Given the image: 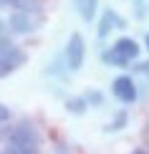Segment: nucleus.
<instances>
[{"instance_id": "obj_8", "label": "nucleus", "mask_w": 149, "mask_h": 154, "mask_svg": "<svg viewBox=\"0 0 149 154\" xmlns=\"http://www.w3.org/2000/svg\"><path fill=\"white\" fill-rule=\"evenodd\" d=\"M73 5H76V13L81 15V20L86 23H91L99 13V0H73Z\"/></svg>"}, {"instance_id": "obj_5", "label": "nucleus", "mask_w": 149, "mask_h": 154, "mask_svg": "<svg viewBox=\"0 0 149 154\" xmlns=\"http://www.w3.org/2000/svg\"><path fill=\"white\" fill-rule=\"evenodd\" d=\"M86 61V38L81 33H71L66 46H63V63L66 71H81Z\"/></svg>"}, {"instance_id": "obj_4", "label": "nucleus", "mask_w": 149, "mask_h": 154, "mask_svg": "<svg viewBox=\"0 0 149 154\" xmlns=\"http://www.w3.org/2000/svg\"><path fill=\"white\" fill-rule=\"evenodd\" d=\"M23 63H25V51L20 46H15L8 35H3L0 38V79L18 71Z\"/></svg>"}, {"instance_id": "obj_7", "label": "nucleus", "mask_w": 149, "mask_h": 154, "mask_svg": "<svg viewBox=\"0 0 149 154\" xmlns=\"http://www.w3.org/2000/svg\"><path fill=\"white\" fill-rule=\"evenodd\" d=\"M121 28H126V20L116 10L106 8V10L101 13V18H99V30H96V33H99V38L104 41V38L111 35V30H121Z\"/></svg>"}, {"instance_id": "obj_2", "label": "nucleus", "mask_w": 149, "mask_h": 154, "mask_svg": "<svg viewBox=\"0 0 149 154\" xmlns=\"http://www.w3.org/2000/svg\"><path fill=\"white\" fill-rule=\"evenodd\" d=\"M139 53H141L139 43L132 35H121L106 51H101V63L104 66H111V68H129L139 58Z\"/></svg>"}, {"instance_id": "obj_15", "label": "nucleus", "mask_w": 149, "mask_h": 154, "mask_svg": "<svg viewBox=\"0 0 149 154\" xmlns=\"http://www.w3.org/2000/svg\"><path fill=\"white\" fill-rule=\"evenodd\" d=\"M5 30H8V28H5V23H3V20H0V38H3V35H5Z\"/></svg>"}, {"instance_id": "obj_9", "label": "nucleus", "mask_w": 149, "mask_h": 154, "mask_svg": "<svg viewBox=\"0 0 149 154\" xmlns=\"http://www.w3.org/2000/svg\"><path fill=\"white\" fill-rule=\"evenodd\" d=\"M0 8L8 10H41V0H0Z\"/></svg>"}, {"instance_id": "obj_17", "label": "nucleus", "mask_w": 149, "mask_h": 154, "mask_svg": "<svg viewBox=\"0 0 149 154\" xmlns=\"http://www.w3.org/2000/svg\"><path fill=\"white\" fill-rule=\"evenodd\" d=\"M144 48H147V51H149V33H147V35H144Z\"/></svg>"}, {"instance_id": "obj_10", "label": "nucleus", "mask_w": 149, "mask_h": 154, "mask_svg": "<svg viewBox=\"0 0 149 154\" xmlns=\"http://www.w3.org/2000/svg\"><path fill=\"white\" fill-rule=\"evenodd\" d=\"M86 101H83V96H71L66 99V111L73 114V116H81V114H86Z\"/></svg>"}, {"instance_id": "obj_16", "label": "nucleus", "mask_w": 149, "mask_h": 154, "mask_svg": "<svg viewBox=\"0 0 149 154\" xmlns=\"http://www.w3.org/2000/svg\"><path fill=\"white\" fill-rule=\"evenodd\" d=\"M132 154H149V152H147V149H141V146H139V149H134Z\"/></svg>"}, {"instance_id": "obj_14", "label": "nucleus", "mask_w": 149, "mask_h": 154, "mask_svg": "<svg viewBox=\"0 0 149 154\" xmlns=\"http://www.w3.org/2000/svg\"><path fill=\"white\" fill-rule=\"evenodd\" d=\"M5 121H10V109L5 104H0V124H5Z\"/></svg>"}, {"instance_id": "obj_3", "label": "nucleus", "mask_w": 149, "mask_h": 154, "mask_svg": "<svg viewBox=\"0 0 149 154\" xmlns=\"http://www.w3.org/2000/svg\"><path fill=\"white\" fill-rule=\"evenodd\" d=\"M43 25V13L41 10H15L5 20V28L15 35H30Z\"/></svg>"}, {"instance_id": "obj_6", "label": "nucleus", "mask_w": 149, "mask_h": 154, "mask_svg": "<svg viewBox=\"0 0 149 154\" xmlns=\"http://www.w3.org/2000/svg\"><path fill=\"white\" fill-rule=\"evenodd\" d=\"M111 94H114V99L119 101V104H134L137 101V83H134V79L129 73H121V76H116V79L111 81Z\"/></svg>"}, {"instance_id": "obj_11", "label": "nucleus", "mask_w": 149, "mask_h": 154, "mask_svg": "<svg viewBox=\"0 0 149 154\" xmlns=\"http://www.w3.org/2000/svg\"><path fill=\"white\" fill-rule=\"evenodd\" d=\"M126 121H129V116H126V111H116V116L109 121L106 126H104V131L106 134H116V131H121L126 126Z\"/></svg>"}, {"instance_id": "obj_13", "label": "nucleus", "mask_w": 149, "mask_h": 154, "mask_svg": "<svg viewBox=\"0 0 149 154\" xmlns=\"http://www.w3.org/2000/svg\"><path fill=\"white\" fill-rule=\"evenodd\" d=\"M134 71L149 79V61H139V63H134Z\"/></svg>"}, {"instance_id": "obj_12", "label": "nucleus", "mask_w": 149, "mask_h": 154, "mask_svg": "<svg viewBox=\"0 0 149 154\" xmlns=\"http://www.w3.org/2000/svg\"><path fill=\"white\" fill-rule=\"evenodd\" d=\"M81 96H83V101H86V106H91V109H101L104 106V94L99 88H88V91L81 94Z\"/></svg>"}, {"instance_id": "obj_1", "label": "nucleus", "mask_w": 149, "mask_h": 154, "mask_svg": "<svg viewBox=\"0 0 149 154\" xmlns=\"http://www.w3.org/2000/svg\"><path fill=\"white\" fill-rule=\"evenodd\" d=\"M41 152V131L33 121L23 119L8 126L0 154H38Z\"/></svg>"}]
</instances>
